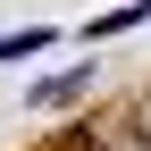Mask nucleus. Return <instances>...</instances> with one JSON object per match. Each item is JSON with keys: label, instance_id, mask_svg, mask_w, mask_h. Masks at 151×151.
Returning a JSON list of instances; mask_svg holds the SVG:
<instances>
[{"label": "nucleus", "instance_id": "1", "mask_svg": "<svg viewBox=\"0 0 151 151\" xmlns=\"http://www.w3.org/2000/svg\"><path fill=\"white\" fill-rule=\"evenodd\" d=\"M84 84H92V67H76V76H50V84L34 92V109H59V101H76Z\"/></svg>", "mask_w": 151, "mask_h": 151}, {"label": "nucleus", "instance_id": "2", "mask_svg": "<svg viewBox=\"0 0 151 151\" xmlns=\"http://www.w3.org/2000/svg\"><path fill=\"white\" fill-rule=\"evenodd\" d=\"M42 42H50V25H25V34H0V59H34Z\"/></svg>", "mask_w": 151, "mask_h": 151}]
</instances>
